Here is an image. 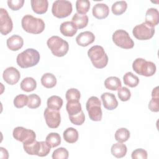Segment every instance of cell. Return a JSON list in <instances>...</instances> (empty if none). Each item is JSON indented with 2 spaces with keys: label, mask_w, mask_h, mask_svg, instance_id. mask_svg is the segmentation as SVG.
I'll list each match as a JSON object with an SVG mask.
<instances>
[{
  "label": "cell",
  "mask_w": 159,
  "mask_h": 159,
  "mask_svg": "<svg viewBox=\"0 0 159 159\" xmlns=\"http://www.w3.org/2000/svg\"><path fill=\"white\" fill-rule=\"evenodd\" d=\"M39 52L34 48H27L19 53L16 58L17 64L22 68H27L36 65L40 60Z\"/></svg>",
  "instance_id": "1"
},
{
  "label": "cell",
  "mask_w": 159,
  "mask_h": 159,
  "mask_svg": "<svg viewBox=\"0 0 159 159\" xmlns=\"http://www.w3.org/2000/svg\"><path fill=\"white\" fill-rule=\"evenodd\" d=\"M23 29L30 34H39L45 29V23L42 19L34 17L32 15H25L21 20Z\"/></svg>",
  "instance_id": "2"
},
{
  "label": "cell",
  "mask_w": 159,
  "mask_h": 159,
  "mask_svg": "<svg viewBox=\"0 0 159 159\" xmlns=\"http://www.w3.org/2000/svg\"><path fill=\"white\" fill-rule=\"evenodd\" d=\"M88 56L91 60L93 65L99 69L104 68L108 63V57L102 47L94 45L88 51Z\"/></svg>",
  "instance_id": "3"
},
{
  "label": "cell",
  "mask_w": 159,
  "mask_h": 159,
  "mask_svg": "<svg viewBox=\"0 0 159 159\" xmlns=\"http://www.w3.org/2000/svg\"><path fill=\"white\" fill-rule=\"evenodd\" d=\"M48 47L52 54L58 57L65 56L69 49L68 43L58 36H52L47 42Z\"/></svg>",
  "instance_id": "4"
},
{
  "label": "cell",
  "mask_w": 159,
  "mask_h": 159,
  "mask_svg": "<svg viewBox=\"0 0 159 159\" xmlns=\"http://www.w3.org/2000/svg\"><path fill=\"white\" fill-rule=\"evenodd\" d=\"M132 68L135 73L140 75L149 77L156 72V66L152 61H146L142 58H136L132 63Z\"/></svg>",
  "instance_id": "5"
},
{
  "label": "cell",
  "mask_w": 159,
  "mask_h": 159,
  "mask_svg": "<svg viewBox=\"0 0 159 159\" xmlns=\"http://www.w3.org/2000/svg\"><path fill=\"white\" fill-rule=\"evenodd\" d=\"M86 108L89 117L93 121H100L102 119V112L101 103L96 96H91L86 102Z\"/></svg>",
  "instance_id": "6"
},
{
  "label": "cell",
  "mask_w": 159,
  "mask_h": 159,
  "mask_svg": "<svg viewBox=\"0 0 159 159\" xmlns=\"http://www.w3.org/2000/svg\"><path fill=\"white\" fill-rule=\"evenodd\" d=\"M72 4L66 0H57L53 2L52 8L53 15L57 18H65L72 12Z\"/></svg>",
  "instance_id": "7"
},
{
  "label": "cell",
  "mask_w": 159,
  "mask_h": 159,
  "mask_svg": "<svg viewBox=\"0 0 159 159\" xmlns=\"http://www.w3.org/2000/svg\"><path fill=\"white\" fill-rule=\"evenodd\" d=\"M112 41L117 47L124 49H130L134 46V42L128 32L122 29L117 30L114 32Z\"/></svg>",
  "instance_id": "8"
},
{
  "label": "cell",
  "mask_w": 159,
  "mask_h": 159,
  "mask_svg": "<svg viewBox=\"0 0 159 159\" xmlns=\"http://www.w3.org/2000/svg\"><path fill=\"white\" fill-rule=\"evenodd\" d=\"M132 34L138 40H149L153 37L155 34V28L149 25L146 22H142L134 27Z\"/></svg>",
  "instance_id": "9"
},
{
  "label": "cell",
  "mask_w": 159,
  "mask_h": 159,
  "mask_svg": "<svg viewBox=\"0 0 159 159\" xmlns=\"http://www.w3.org/2000/svg\"><path fill=\"white\" fill-rule=\"evenodd\" d=\"M13 137L23 144L31 143L35 140L36 135L34 131L25 129L23 127H16L12 132Z\"/></svg>",
  "instance_id": "10"
},
{
  "label": "cell",
  "mask_w": 159,
  "mask_h": 159,
  "mask_svg": "<svg viewBox=\"0 0 159 159\" xmlns=\"http://www.w3.org/2000/svg\"><path fill=\"white\" fill-rule=\"evenodd\" d=\"M44 117L47 126L51 129L57 128L61 122V116L59 111L45 108Z\"/></svg>",
  "instance_id": "11"
},
{
  "label": "cell",
  "mask_w": 159,
  "mask_h": 159,
  "mask_svg": "<svg viewBox=\"0 0 159 159\" xmlns=\"http://www.w3.org/2000/svg\"><path fill=\"white\" fill-rule=\"evenodd\" d=\"M13 28V24L11 18L9 16L7 11L3 9H0V32L2 35H6L10 33Z\"/></svg>",
  "instance_id": "12"
},
{
  "label": "cell",
  "mask_w": 159,
  "mask_h": 159,
  "mask_svg": "<svg viewBox=\"0 0 159 159\" xmlns=\"http://www.w3.org/2000/svg\"><path fill=\"white\" fill-rule=\"evenodd\" d=\"M2 77L4 80L7 84L14 85L19 81L20 78V74L17 68L13 66H10L4 71Z\"/></svg>",
  "instance_id": "13"
},
{
  "label": "cell",
  "mask_w": 159,
  "mask_h": 159,
  "mask_svg": "<svg viewBox=\"0 0 159 159\" xmlns=\"http://www.w3.org/2000/svg\"><path fill=\"white\" fill-rule=\"evenodd\" d=\"M103 106L107 110H113L118 106V102L115 95L110 93H104L101 96Z\"/></svg>",
  "instance_id": "14"
},
{
  "label": "cell",
  "mask_w": 159,
  "mask_h": 159,
  "mask_svg": "<svg viewBox=\"0 0 159 159\" xmlns=\"http://www.w3.org/2000/svg\"><path fill=\"white\" fill-rule=\"evenodd\" d=\"M95 40V36L93 32L89 31H85L81 32L76 37V42L77 44L81 47H87L92 43Z\"/></svg>",
  "instance_id": "15"
},
{
  "label": "cell",
  "mask_w": 159,
  "mask_h": 159,
  "mask_svg": "<svg viewBox=\"0 0 159 159\" xmlns=\"http://www.w3.org/2000/svg\"><path fill=\"white\" fill-rule=\"evenodd\" d=\"M92 13L93 16L96 19H103L108 16L109 8L106 4L98 3L93 6Z\"/></svg>",
  "instance_id": "16"
},
{
  "label": "cell",
  "mask_w": 159,
  "mask_h": 159,
  "mask_svg": "<svg viewBox=\"0 0 159 159\" xmlns=\"http://www.w3.org/2000/svg\"><path fill=\"white\" fill-rule=\"evenodd\" d=\"M149 25L154 27L159 22V13L156 8H149L145 14V22Z\"/></svg>",
  "instance_id": "17"
},
{
  "label": "cell",
  "mask_w": 159,
  "mask_h": 159,
  "mask_svg": "<svg viewBox=\"0 0 159 159\" xmlns=\"http://www.w3.org/2000/svg\"><path fill=\"white\" fill-rule=\"evenodd\" d=\"M24 45L23 39L17 35H13L7 40V46L12 51H17L20 50Z\"/></svg>",
  "instance_id": "18"
},
{
  "label": "cell",
  "mask_w": 159,
  "mask_h": 159,
  "mask_svg": "<svg viewBox=\"0 0 159 159\" xmlns=\"http://www.w3.org/2000/svg\"><path fill=\"white\" fill-rule=\"evenodd\" d=\"M30 3L33 11L37 14H43L47 11L48 7L47 0H31Z\"/></svg>",
  "instance_id": "19"
},
{
  "label": "cell",
  "mask_w": 159,
  "mask_h": 159,
  "mask_svg": "<svg viewBox=\"0 0 159 159\" xmlns=\"http://www.w3.org/2000/svg\"><path fill=\"white\" fill-rule=\"evenodd\" d=\"M60 32L66 37H73L77 32V29L72 22L65 21L60 25Z\"/></svg>",
  "instance_id": "20"
},
{
  "label": "cell",
  "mask_w": 159,
  "mask_h": 159,
  "mask_svg": "<svg viewBox=\"0 0 159 159\" xmlns=\"http://www.w3.org/2000/svg\"><path fill=\"white\" fill-rule=\"evenodd\" d=\"M71 22L77 29H81L86 27L88 25V17L86 14H80L77 12L73 16Z\"/></svg>",
  "instance_id": "21"
},
{
  "label": "cell",
  "mask_w": 159,
  "mask_h": 159,
  "mask_svg": "<svg viewBox=\"0 0 159 159\" xmlns=\"http://www.w3.org/2000/svg\"><path fill=\"white\" fill-rule=\"evenodd\" d=\"M127 151V148L126 145L120 142L113 144L111 148L112 155L118 158L124 157L126 155Z\"/></svg>",
  "instance_id": "22"
},
{
  "label": "cell",
  "mask_w": 159,
  "mask_h": 159,
  "mask_svg": "<svg viewBox=\"0 0 159 159\" xmlns=\"http://www.w3.org/2000/svg\"><path fill=\"white\" fill-rule=\"evenodd\" d=\"M159 92H158V87L157 86L152 90V99L150 101L148 104L149 109L155 112H157L159 111Z\"/></svg>",
  "instance_id": "23"
},
{
  "label": "cell",
  "mask_w": 159,
  "mask_h": 159,
  "mask_svg": "<svg viewBox=\"0 0 159 159\" xmlns=\"http://www.w3.org/2000/svg\"><path fill=\"white\" fill-rule=\"evenodd\" d=\"M63 136L64 140L66 142L73 143L78 140L79 135L76 129L73 127H68L63 132Z\"/></svg>",
  "instance_id": "24"
},
{
  "label": "cell",
  "mask_w": 159,
  "mask_h": 159,
  "mask_svg": "<svg viewBox=\"0 0 159 159\" xmlns=\"http://www.w3.org/2000/svg\"><path fill=\"white\" fill-rule=\"evenodd\" d=\"M122 84L120 79L116 76H110L104 81V86L106 88L111 91L118 90L121 88Z\"/></svg>",
  "instance_id": "25"
},
{
  "label": "cell",
  "mask_w": 159,
  "mask_h": 159,
  "mask_svg": "<svg viewBox=\"0 0 159 159\" xmlns=\"http://www.w3.org/2000/svg\"><path fill=\"white\" fill-rule=\"evenodd\" d=\"M37 87L36 81L32 77H27L23 79L20 83V88L25 92H31Z\"/></svg>",
  "instance_id": "26"
},
{
  "label": "cell",
  "mask_w": 159,
  "mask_h": 159,
  "mask_svg": "<svg viewBox=\"0 0 159 159\" xmlns=\"http://www.w3.org/2000/svg\"><path fill=\"white\" fill-rule=\"evenodd\" d=\"M41 83L46 88H52L57 84V78L53 74L47 73L42 76Z\"/></svg>",
  "instance_id": "27"
},
{
  "label": "cell",
  "mask_w": 159,
  "mask_h": 159,
  "mask_svg": "<svg viewBox=\"0 0 159 159\" xmlns=\"http://www.w3.org/2000/svg\"><path fill=\"white\" fill-rule=\"evenodd\" d=\"M63 99L58 96H52L48 98L47 101V107L59 111L63 105Z\"/></svg>",
  "instance_id": "28"
},
{
  "label": "cell",
  "mask_w": 159,
  "mask_h": 159,
  "mask_svg": "<svg viewBox=\"0 0 159 159\" xmlns=\"http://www.w3.org/2000/svg\"><path fill=\"white\" fill-rule=\"evenodd\" d=\"M66 109L69 116H75L81 111V105L79 101H68L66 105Z\"/></svg>",
  "instance_id": "29"
},
{
  "label": "cell",
  "mask_w": 159,
  "mask_h": 159,
  "mask_svg": "<svg viewBox=\"0 0 159 159\" xmlns=\"http://www.w3.org/2000/svg\"><path fill=\"white\" fill-rule=\"evenodd\" d=\"M123 81L125 85L130 87L134 88L136 87L139 83V78L134 75L132 72L126 73L123 76Z\"/></svg>",
  "instance_id": "30"
},
{
  "label": "cell",
  "mask_w": 159,
  "mask_h": 159,
  "mask_svg": "<svg viewBox=\"0 0 159 159\" xmlns=\"http://www.w3.org/2000/svg\"><path fill=\"white\" fill-rule=\"evenodd\" d=\"M51 148V146L47 142L38 141L36 150V155L41 157H45L50 153Z\"/></svg>",
  "instance_id": "31"
},
{
  "label": "cell",
  "mask_w": 159,
  "mask_h": 159,
  "mask_svg": "<svg viewBox=\"0 0 159 159\" xmlns=\"http://www.w3.org/2000/svg\"><path fill=\"white\" fill-rule=\"evenodd\" d=\"M127 8V4L124 1H120L114 2L112 6V12L114 15L119 16L122 14Z\"/></svg>",
  "instance_id": "32"
},
{
  "label": "cell",
  "mask_w": 159,
  "mask_h": 159,
  "mask_svg": "<svg viewBox=\"0 0 159 159\" xmlns=\"http://www.w3.org/2000/svg\"><path fill=\"white\" fill-rule=\"evenodd\" d=\"M130 137V132L126 128H120L115 133V139L118 142H126Z\"/></svg>",
  "instance_id": "33"
},
{
  "label": "cell",
  "mask_w": 159,
  "mask_h": 159,
  "mask_svg": "<svg viewBox=\"0 0 159 159\" xmlns=\"http://www.w3.org/2000/svg\"><path fill=\"white\" fill-rule=\"evenodd\" d=\"M90 8V2L88 0H77L76 2V9L78 13L86 14Z\"/></svg>",
  "instance_id": "34"
},
{
  "label": "cell",
  "mask_w": 159,
  "mask_h": 159,
  "mask_svg": "<svg viewBox=\"0 0 159 159\" xmlns=\"http://www.w3.org/2000/svg\"><path fill=\"white\" fill-rule=\"evenodd\" d=\"M46 142L52 148H55L58 146L61 143L60 135L58 133L51 132L46 137Z\"/></svg>",
  "instance_id": "35"
},
{
  "label": "cell",
  "mask_w": 159,
  "mask_h": 159,
  "mask_svg": "<svg viewBox=\"0 0 159 159\" xmlns=\"http://www.w3.org/2000/svg\"><path fill=\"white\" fill-rule=\"evenodd\" d=\"M41 104V99L36 94H31L28 96L27 107L30 109H36Z\"/></svg>",
  "instance_id": "36"
},
{
  "label": "cell",
  "mask_w": 159,
  "mask_h": 159,
  "mask_svg": "<svg viewBox=\"0 0 159 159\" xmlns=\"http://www.w3.org/2000/svg\"><path fill=\"white\" fill-rule=\"evenodd\" d=\"M65 97L67 101H79L81 93L77 89L70 88L66 92Z\"/></svg>",
  "instance_id": "37"
},
{
  "label": "cell",
  "mask_w": 159,
  "mask_h": 159,
  "mask_svg": "<svg viewBox=\"0 0 159 159\" xmlns=\"http://www.w3.org/2000/svg\"><path fill=\"white\" fill-rule=\"evenodd\" d=\"M28 103V96L25 94H19L14 99V105L17 108H22L27 106Z\"/></svg>",
  "instance_id": "38"
},
{
  "label": "cell",
  "mask_w": 159,
  "mask_h": 159,
  "mask_svg": "<svg viewBox=\"0 0 159 159\" xmlns=\"http://www.w3.org/2000/svg\"><path fill=\"white\" fill-rule=\"evenodd\" d=\"M68 155V151L65 148L60 147L53 151L52 158L53 159H67Z\"/></svg>",
  "instance_id": "39"
},
{
  "label": "cell",
  "mask_w": 159,
  "mask_h": 159,
  "mask_svg": "<svg viewBox=\"0 0 159 159\" xmlns=\"http://www.w3.org/2000/svg\"><path fill=\"white\" fill-rule=\"evenodd\" d=\"M117 94L119 99L122 101H127L130 99L131 93L130 90L126 87H121L118 89Z\"/></svg>",
  "instance_id": "40"
},
{
  "label": "cell",
  "mask_w": 159,
  "mask_h": 159,
  "mask_svg": "<svg viewBox=\"0 0 159 159\" xmlns=\"http://www.w3.org/2000/svg\"><path fill=\"white\" fill-rule=\"evenodd\" d=\"M69 119L71 123H73V124L76 125H80L84 123L85 120V116L83 111H81L79 114L75 116H69Z\"/></svg>",
  "instance_id": "41"
},
{
  "label": "cell",
  "mask_w": 159,
  "mask_h": 159,
  "mask_svg": "<svg viewBox=\"0 0 159 159\" xmlns=\"http://www.w3.org/2000/svg\"><path fill=\"white\" fill-rule=\"evenodd\" d=\"M131 156L132 159H147V152L143 148H137L132 152Z\"/></svg>",
  "instance_id": "42"
},
{
  "label": "cell",
  "mask_w": 159,
  "mask_h": 159,
  "mask_svg": "<svg viewBox=\"0 0 159 159\" xmlns=\"http://www.w3.org/2000/svg\"><path fill=\"white\" fill-rule=\"evenodd\" d=\"M8 7L12 11H17L22 7L24 1V0H9L7 1Z\"/></svg>",
  "instance_id": "43"
},
{
  "label": "cell",
  "mask_w": 159,
  "mask_h": 159,
  "mask_svg": "<svg viewBox=\"0 0 159 159\" xmlns=\"http://www.w3.org/2000/svg\"><path fill=\"white\" fill-rule=\"evenodd\" d=\"M0 150H1V158H8L9 157V154L7 151L6 150V148H3V147H1L0 148Z\"/></svg>",
  "instance_id": "44"
}]
</instances>
